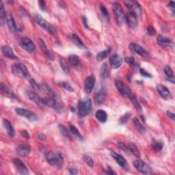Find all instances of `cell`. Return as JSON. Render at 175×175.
Instances as JSON below:
<instances>
[{
  "instance_id": "cell-30",
  "label": "cell",
  "mask_w": 175,
  "mask_h": 175,
  "mask_svg": "<svg viewBox=\"0 0 175 175\" xmlns=\"http://www.w3.org/2000/svg\"><path fill=\"white\" fill-rule=\"evenodd\" d=\"M100 74L101 78L108 79L110 75V70H109V66L107 63H104L101 68Z\"/></svg>"
},
{
  "instance_id": "cell-31",
  "label": "cell",
  "mask_w": 175,
  "mask_h": 175,
  "mask_svg": "<svg viewBox=\"0 0 175 175\" xmlns=\"http://www.w3.org/2000/svg\"><path fill=\"white\" fill-rule=\"evenodd\" d=\"M68 61L73 67H78L81 64L79 58L75 54H71L68 56Z\"/></svg>"
},
{
  "instance_id": "cell-49",
  "label": "cell",
  "mask_w": 175,
  "mask_h": 175,
  "mask_svg": "<svg viewBox=\"0 0 175 175\" xmlns=\"http://www.w3.org/2000/svg\"><path fill=\"white\" fill-rule=\"evenodd\" d=\"M118 147H119L120 148L122 149V150H123L124 151L127 152H129V148H128V147H127V145H126L125 144H124L123 142H119L118 143Z\"/></svg>"
},
{
  "instance_id": "cell-14",
  "label": "cell",
  "mask_w": 175,
  "mask_h": 175,
  "mask_svg": "<svg viewBox=\"0 0 175 175\" xmlns=\"http://www.w3.org/2000/svg\"><path fill=\"white\" fill-rule=\"evenodd\" d=\"M157 42H158L159 45L163 47V48H172L174 46V42L172 40L162 35L158 36L157 38Z\"/></svg>"
},
{
  "instance_id": "cell-59",
  "label": "cell",
  "mask_w": 175,
  "mask_h": 175,
  "mask_svg": "<svg viewBox=\"0 0 175 175\" xmlns=\"http://www.w3.org/2000/svg\"><path fill=\"white\" fill-rule=\"evenodd\" d=\"M105 174H116V173L115 172H114V171H112L111 169H108V170H107L106 172H105Z\"/></svg>"
},
{
  "instance_id": "cell-18",
  "label": "cell",
  "mask_w": 175,
  "mask_h": 175,
  "mask_svg": "<svg viewBox=\"0 0 175 175\" xmlns=\"http://www.w3.org/2000/svg\"><path fill=\"white\" fill-rule=\"evenodd\" d=\"M38 42H39L40 47H41V51L42 52L43 54L45 55V56L51 60H53L55 59L54 55L48 48H47L46 44L45 42H44V41H42L41 38H40L38 40Z\"/></svg>"
},
{
  "instance_id": "cell-48",
  "label": "cell",
  "mask_w": 175,
  "mask_h": 175,
  "mask_svg": "<svg viewBox=\"0 0 175 175\" xmlns=\"http://www.w3.org/2000/svg\"><path fill=\"white\" fill-rule=\"evenodd\" d=\"M130 117L129 114H125V115H123L121 118H120V123L121 124H125L126 123Z\"/></svg>"
},
{
  "instance_id": "cell-37",
  "label": "cell",
  "mask_w": 175,
  "mask_h": 175,
  "mask_svg": "<svg viewBox=\"0 0 175 175\" xmlns=\"http://www.w3.org/2000/svg\"><path fill=\"white\" fill-rule=\"evenodd\" d=\"M69 131H70V132L73 135V136L79 139V140H83V137L81 134H80L79 131H78V129L76 128V127L73 125H69Z\"/></svg>"
},
{
  "instance_id": "cell-19",
  "label": "cell",
  "mask_w": 175,
  "mask_h": 175,
  "mask_svg": "<svg viewBox=\"0 0 175 175\" xmlns=\"http://www.w3.org/2000/svg\"><path fill=\"white\" fill-rule=\"evenodd\" d=\"M28 98H30L32 101L34 102V103L41 108H44V107L46 106L45 104L44 103L42 98L40 97L37 94H36L33 92H28Z\"/></svg>"
},
{
  "instance_id": "cell-57",
  "label": "cell",
  "mask_w": 175,
  "mask_h": 175,
  "mask_svg": "<svg viewBox=\"0 0 175 175\" xmlns=\"http://www.w3.org/2000/svg\"><path fill=\"white\" fill-rule=\"evenodd\" d=\"M69 172H70V173L71 174H77L78 173V170L75 169V168H69Z\"/></svg>"
},
{
  "instance_id": "cell-47",
  "label": "cell",
  "mask_w": 175,
  "mask_h": 175,
  "mask_svg": "<svg viewBox=\"0 0 175 175\" xmlns=\"http://www.w3.org/2000/svg\"><path fill=\"white\" fill-rule=\"evenodd\" d=\"M30 85L32 88H34V89H36V90H41V86H40L37 83H36L35 82V80L34 79H31L30 80Z\"/></svg>"
},
{
  "instance_id": "cell-46",
  "label": "cell",
  "mask_w": 175,
  "mask_h": 175,
  "mask_svg": "<svg viewBox=\"0 0 175 175\" xmlns=\"http://www.w3.org/2000/svg\"><path fill=\"white\" fill-rule=\"evenodd\" d=\"M59 128H60L61 133L63 134V136H64L65 137H67V138L70 137V136H69V133H68V131H67V129H66L63 125H59Z\"/></svg>"
},
{
  "instance_id": "cell-1",
  "label": "cell",
  "mask_w": 175,
  "mask_h": 175,
  "mask_svg": "<svg viewBox=\"0 0 175 175\" xmlns=\"http://www.w3.org/2000/svg\"><path fill=\"white\" fill-rule=\"evenodd\" d=\"M92 101L90 98H83L78 103V116L80 118L85 117L91 111Z\"/></svg>"
},
{
  "instance_id": "cell-28",
  "label": "cell",
  "mask_w": 175,
  "mask_h": 175,
  "mask_svg": "<svg viewBox=\"0 0 175 175\" xmlns=\"http://www.w3.org/2000/svg\"><path fill=\"white\" fill-rule=\"evenodd\" d=\"M3 123L8 136L11 138H13L14 136V130L12 124H11L9 120L7 119H3Z\"/></svg>"
},
{
  "instance_id": "cell-17",
  "label": "cell",
  "mask_w": 175,
  "mask_h": 175,
  "mask_svg": "<svg viewBox=\"0 0 175 175\" xmlns=\"http://www.w3.org/2000/svg\"><path fill=\"white\" fill-rule=\"evenodd\" d=\"M13 163L14 164V166H15V167L17 168L18 172H19L21 174L25 175L29 174L28 168L21 159H19V158H14L13 159Z\"/></svg>"
},
{
  "instance_id": "cell-51",
  "label": "cell",
  "mask_w": 175,
  "mask_h": 175,
  "mask_svg": "<svg viewBox=\"0 0 175 175\" xmlns=\"http://www.w3.org/2000/svg\"><path fill=\"white\" fill-rule=\"evenodd\" d=\"M147 32H148V34L149 35H151V36H153V35H155L156 34V30H155V29L152 27V26H148L147 29Z\"/></svg>"
},
{
  "instance_id": "cell-50",
  "label": "cell",
  "mask_w": 175,
  "mask_h": 175,
  "mask_svg": "<svg viewBox=\"0 0 175 175\" xmlns=\"http://www.w3.org/2000/svg\"><path fill=\"white\" fill-rule=\"evenodd\" d=\"M140 74L142 76L145 77V78H152V75L150 73H149V72H148L144 68H141L140 70Z\"/></svg>"
},
{
  "instance_id": "cell-11",
  "label": "cell",
  "mask_w": 175,
  "mask_h": 175,
  "mask_svg": "<svg viewBox=\"0 0 175 175\" xmlns=\"http://www.w3.org/2000/svg\"><path fill=\"white\" fill-rule=\"evenodd\" d=\"M129 12H132L136 14L138 17H140L142 14V8L140 5L137 2L126 1L124 2Z\"/></svg>"
},
{
  "instance_id": "cell-35",
  "label": "cell",
  "mask_w": 175,
  "mask_h": 175,
  "mask_svg": "<svg viewBox=\"0 0 175 175\" xmlns=\"http://www.w3.org/2000/svg\"><path fill=\"white\" fill-rule=\"evenodd\" d=\"M72 41H73V42L79 47V48H80V49L86 48L85 45L83 44V42L82 41V40L80 39V38L78 35H76L75 34H72Z\"/></svg>"
},
{
  "instance_id": "cell-60",
  "label": "cell",
  "mask_w": 175,
  "mask_h": 175,
  "mask_svg": "<svg viewBox=\"0 0 175 175\" xmlns=\"http://www.w3.org/2000/svg\"><path fill=\"white\" fill-rule=\"evenodd\" d=\"M38 138H39V139L42 140H46V136H45V135L41 134V135H39V136H38Z\"/></svg>"
},
{
  "instance_id": "cell-38",
  "label": "cell",
  "mask_w": 175,
  "mask_h": 175,
  "mask_svg": "<svg viewBox=\"0 0 175 175\" xmlns=\"http://www.w3.org/2000/svg\"><path fill=\"white\" fill-rule=\"evenodd\" d=\"M151 147L153 150H155V151H160L163 148V144L161 142L152 139Z\"/></svg>"
},
{
  "instance_id": "cell-22",
  "label": "cell",
  "mask_w": 175,
  "mask_h": 175,
  "mask_svg": "<svg viewBox=\"0 0 175 175\" xmlns=\"http://www.w3.org/2000/svg\"><path fill=\"white\" fill-rule=\"evenodd\" d=\"M111 155L113 157V158L116 160V162L118 163L119 166L125 169L128 168V163H127L126 159L121 155H119L115 152H112Z\"/></svg>"
},
{
  "instance_id": "cell-56",
  "label": "cell",
  "mask_w": 175,
  "mask_h": 175,
  "mask_svg": "<svg viewBox=\"0 0 175 175\" xmlns=\"http://www.w3.org/2000/svg\"><path fill=\"white\" fill-rule=\"evenodd\" d=\"M167 114H168V116H169V117L172 119V120H174V119H175V114H174V113H172V112H170V111H168L167 112Z\"/></svg>"
},
{
  "instance_id": "cell-8",
  "label": "cell",
  "mask_w": 175,
  "mask_h": 175,
  "mask_svg": "<svg viewBox=\"0 0 175 175\" xmlns=\"http://www.w3.org/2000/svg\"><path fill=\"white\" fill-rule=\"evenodd\" d=\"M12 71L14 75H21L25 78H29L30 77V72L28 71V69L23 64L21 63H17L14 64L12 67Z\"/></svg>"
},
{
  "instance_id": "cell-55",
  "label": "cell",
  "mask_w": 175,
  "mask_h": 175,
  "mask_svg": "<svg viewBox=\"0 0 175 175\" xmlns=\"http://www.w3.org/2000/svg\"><path fill=\"white\" fill-rule=\"evenodd\" d=\"M174 6H175V3L174 2H170L168 6V8L172 10V12H174Z\"/></svg>"
},
{
  "instance_id": "cell-20",
  "label": "cell",
  "mask_w": 175,
  "mask_h": 175,
  "mask_svg": "<svg viewBox=\"0 0 175 175\" xmlns=\"http://www.w3.org/2000/svg\"><path fill=\"white\" fill-rule=\"evenodd\" d=\"M109 64L112 68H118L122 64V58L118 54H114L109 58Z\"/></svg>"
},
{
  "instance_id": "cell-34",
  "label": "cell",
  "mask_w": 175,
  "mask_h": 175,
  "mask_svg": "<svg viewBox=\"0 0 175 175\" xmlns=\"http://www.w3.org/2000/svg\"><path fill=\"white\" fill-rule=\"evenodd\" d=\"M59 62H60V65L64 73L66 74H69L70 72V68H69V66L67 63V62L66 61V60L64 59V58H60L59 60Z\"/></svg>"
},
{
  "instance_id": "cell-58",
  "label": "cell",
  "mask_w": 175,
  "mask_h": 175,
  "mask_svg": "<svg viewBox=\"0 0 175 175\" xmlns=\"http://www.w3.org/2000/svg\"><path fill=\"white\" fill-rule=\"evenodd\" d=\"M82 21H83V23L84 24L86 28H88V25H87V19H86V17H83V18H82Z\"/></svg>"
},
{
  "instance_id": "cell-33",
  "label": "cell",
  "mask_w": 175,
  "mask_h": 175,
  "mask_svg": "<svg viewBox=\"0 0 175 175\" xmlns=\"http://www.w3.org/2000/svg\"><path fill=\"white\" fill-rule=\"evenodd\" d=\"M127 147H128L129 152H132V154L134 156H136L137 158H140V151L138 150V148L136 144H134L133 143H131V144L127 145Z\"/></svg>"
},
{
  "instance_id": "cell-25",
  "label": "cell",
  "mask_w": 175,
  "mask_h": 175,
  "mask_svg": "<svg viewBox=\"0 0 175 175\" xmlns=\"http://www.w3.org/2000/svg\"><path fill=\"white\" fill-rule=\"evenodd\" d=\"M30 147L28 145H19V147L17 148V152L21 157H25L27 156L28 155L30 154Z\"/></svg>"
},
{
  "instance_id": "cell-12",
  "label": "cell",
  "mask_w": 175,
  "mask_h": 175,
  "mask_svg": "<svg viewBox=\"0 0 175 175\" xmlns=\"http://www.w3.org/2000/svg\"><path fill=\"white\" fill-rule=\"evenodd\" d=\"M129 49L131 51H132L134 53L139 55V56L142 57H148V54L146 52V50L140 46L139 44L136 43V42H131L129 45Z\"/></svg>"
},
{
  "instance_id": "cell-9",
  "label": "cell",
  "mask_w": 175,
  "mask_h": 175,
  "mask_svg": "<svg viewBox=\"0 0 175 175\" xmlns=\"http://www.w3.org/2000/svg\"><path fill=\"white\" fill-rule=\"evenodd\" d=\"M116 86L120 94H121V95H122L124 97L130 98L134 94L132 92H131V90L129 89V88L127 86H126L122 81H116Z\"/></svg>"
},
{
  "instance_id": "cell-52",
  "label": "cell",
  "mask_w": 175,
  "mask_h": 175,
  "mask_svg": "<svg viewBox=\"0 0 175 175\" xmlns=\"http://www.w3.org/2000/svg\"><path fill=\"white\" fill-rule=\"evenodd\" d=\"M20 134L22 136V137H23L25 138H26V139H29L30 138V134L28 132V131L26 130H23V131H20Z\"/></svg>"
},
{
  "instance_id": "cell-53",
  "label": "cell",
  "mask_w": 175,
  "mask_h": 175,
  "mask_svg": "<svg viewBox=\"0 0 175 175\" xmlns=\"http://www.w3.org/2000/svg\"><path fill=\"white\" fill-rule=\"evenodd\" d=\"M39 3V6L40 8H41V10H44V11H46L47 10V8H46V3L45 1H39L38 2Z\"/></svg>"
},
{
  "instance_id": "cell-6",
  "label": "cell",
  "mask_w": 175,
  "mask_h": 175,
  "mask_svg": "<svg viewBox=\"0 0 175 175\" xmlns=\"http://www.w3.org/2000/svg\"><path fill=\"white\" fill-rule=\"evenodd\" d=\"M133 166L138 172L142 174H148L151 172V168L150 166L141 159L135 160L133 162Z\"/></svg>"
},
{
  "instance_id": "cell-7",
  "label": "cell",
  "mask_w": 175,
  "mask_h": 175,
  "mask_svg": "<svg viewBox=\"0 0 175 175\" xmlns=\"http://www.w3.org/2000/svg\"><path fill=\"white\" fill-rule=\"evenodd\" d=\"M42 100L44 103L47 106H49L52 108L53 109H56V111H58L61 112L63 110L64 106L63 105L60 103L59 101L57 100V98H54L52 97H46V98H42Z\"/></svg>"
},
{
  "instance_id": "cell-41",
  "label": "cell",
  "mask_w": 175,
  "mask_h": 175,
  "mask_svg": "<svg viewBox=\"0 0 175 175\" xmlns=\"http://www.w3.org/2000/svg\"><path fill=\"white\" fill-rule=\"evenodd\" d=\"M129 99L131 101V102H132L133 103V105H134V107H135V108L136 109V110H138V112H142V107H141V105H140V104L139 103V102L138 101V100H137V98H136V96L133 95Z\"/></svg>"
},
{
  "instance_id": "cell-21",
  "label": "cell",
  "mask_w": 175,
  "mask_h": 175,
  "mask_svg": "<svg viewBox=\"0 0 175 175\" xmlns=\"http://www.w3.org/2000/svg\"><path fill=\"white\" fill-rule=\"evenodd\" d=\"M106 98V90L104 88H102L95 94L94 102L97 105H101L103 103Z\"/></svg>"
},
{
  "instance_id": "cell-43",
  "label": "cell",
  "mask_w": 175,
  "mask_h": 175,
  "mask_svg": "<svg viewBox=\"0 0 175 175\" xmlns=\"http://www.w3.org/2000/svg\"><path fill=\"white\" fill-rule=\"evenodd\" d=\"M163 71L165 72V74L166 75V76L168 78V79H172L174 78V75H173V72L172 68H171L168 66H166L163 69Z\"/></svg>"
},
{
  "instance_id": "cell-27",
  "label": "cell",
  "mask_w": 175,
  "mask_h": 175,
  "mask_svg": "<svg viewBox=\"0 0 175 175\" xmlns=\"http://www.w3.org/2000/svg\"><path fill=\"white\" fill-rule=\"evenodd\" d=\"M41 89H42V90L47 94V96H48L49 97L57 98V97H58L57 93L55 92L52 88L49 86L47 84H42L41 86Z\"/></svg>"
},
{
  "instance_id": "cell-39",
  "label": "cell",
  "mask_w": 175,
  "mask_h": 175,
  "mask_svg": "<svg viewBox=\"0 0 175 175\" xmlns=\"http://www.w3.org/2000/svg\"><path fill=\"white\" fill-rule=\"evenodd\" d=\"M6 10L4 8V6L2 2L0 3V21H1V25H2L4 23V21L6 19Z\"/></svg>"
},
{
  "instance_id": "cell-2",
  "label": "cell",
  "mask_w": 175,
  "mask_h": 175,
  "mask_svg": "<svg viewBox=\"0 0 175 175\" xmlns=\"http://www.w3.org/2000/svg\"><path fill=\"white\" fill-rule=\"evenodd\" d=\"M46 159L51 166L60 168L63 165L64 158L61 153L48 152L46 155Z\"/></svg>"
},
{
  "instance_id": "cell-36",
  "label": "cell",
  "mask_w": 175,
  "mask_h": 175,
  "mask_svg": "<svg viewBox=\"0 0 175 175\" xmlns=\"http://www.w3.org/2000/svg\"><path fill=\"white\" fill-rule=\"evenodd\" d=\"M133 123H134V125L135 126H136V129L139 131V132L140 133H144L146 132V129H145V127L142 125V124L140 122V120L138 119V118H134L133 120Z\"/></svg>"
},
{
  "instance_id": "cell-24",
  "label": "cell",
  "mask_w": 175,
  "mask_h": 175,
  "mask_svg": "<svg viewBox=\"0 0 175 175\" xmlns=\"http://www.w3.org/2000/svg\"><path fill=\"white\" fill-rule=\"evenodd\" d=\"M2 52L4 56L11 59H17V57L14 54L12 49L8 45H3L2 47Z\"/></svg>"
},
{
  "instance_id": "cell-5",
  "label": "cell",
  "mask_w": 175,
  "mask_h": 175,
  "mask_svg": "<svg viewBox=\"0 0 175 175\" xmlns=\"http://www.w3.org/2000/svg\"><path fill=\"white\" fill-rule=\"evenodd\" d=\"M15 112L18 115L22 116V117L27 118L28 120H30V121L35 122V121H37L38 120L37 114H36V113L33 112L32 111L29 110V109L17 108L15 109Z\"/></svg>"
},
{
  "instance_id": "cell-3",
  "label": "cell",
  "mask_w": 175,
  "mask_h": 175,
  "mask_svg": "<svg viewBox=\"0 0 175 175\" xmlns=\"http://www.w3.org/2000/svg\"><path fill=\"white\" fill-rule=\"evenodd\" d=\"M34 18L35 21L36 22V23L38 24L42 29L46 30L47 32H49V34H56L57 30L56 28L51 23H49L47 20L43 19L41 15H39V14H35Z\"/></svg>"
},
{
  "instance_id": "cell-10",
  "label": "cell",
  "mask_w": 175,
  "mask_h": 175,
  "mask_svg": "<svg viewBox=\"0 0 175 175\" xmlns=\"http://www.w3.org/2000/svg\"><path fill=\"white\" fill-rule=\"evenodd\" d=\"M19 45L22 47L25 51L29 52L32 53L36 50V46L34 43L32 42V40L29 38L23 37L21 38L19 41Z\"/></svg>"
},
{
  "instance_id": "cell-42",
  "label": "cell",
  "mask_w": 175,
  "mask_h": 175,
  "mask_svg": "<svg viewBox=\"0 0 175 175\" xmlns=\"http://www.w3.org/2000/svg\"><path fill=\"white\" fill-rule=\"evenodd\" d=\"M83 159L84 160V162L87 163V165L90 166V168H93L94 166V161L92 158L88 155L85 154L83 155Z\"/></svg>"
},
{
  "instance_id": "cell-32",
  "label": "cell",
  "mask_w": 175,
  "mask_h": 175,
  "mask_svg": "<svg viewBox=\"0 0 175 175\" xmlns=\"http://www.w3.org/2000/svg\"><path fill=\"white\" fill-rule=\"evenodd\" d=\"M110 53H111V48H108L105 50L103 51V52L98 53L97 55V57H96L97 60L99 62L103 61V60L105 59V58L109 56V55L110 54Z\"/></svg>"
},
{
  "instance_id": "cell-13",
  "label": "cell",
  "mask_w": 175,
  "mask_h": 175,
  "mask_svg": "<svg viewBox=\"0 0 175 175\" xmlns=\"http://www.w3.org/2000/svg\"><path fill=\"white\" fill-rule=\"evenodd\" d=\"M138 16L136 14L129 12L125 15V21L131 28H135L138 26Z\"/></svg>"
},
{
  "instance_id": "cell-54",
  "label": "cell",
  "mask_w": 175,
  "mask_h": 175,
  "mask_svg": "<svg viewBox=\"0 0 175 175\" xmlns=\"http://www.w3.org/2000/svg\"><path fill=\"white\" fill-rule=\"evenodd\" d=\"M20 12L21 13L22 15H23L25 16V17H28V12H27V11L25 10V8H23V7H20Z\"/></svg>"
},
{
  "instance_id": "cell-40",
  "label": "cell",
  "mask_w": 175,
  "mask_h": 175,
  "mask_svg": "<svg viewBox=\"0 0 175 175\" xmlns=\"http://www.w3.org/2000/svg\"><path fill=\"white\" fill-rule=\"evenodd\" d=\"M58 85L62 88H64V90L68 91V92H73V91H74L73 88H72L70 85V83H69L67 82H59V83H58Z\"/></svg>"
},
{
  "instance_id": "cell-23",
  "label": "cell",
  "mask_w": 175,
  "mask_h": 175,
  "mask_svg": "<svg viewBox=\"0 0 175 175\" xmlns=\"http://www.w3.org/2000/svg\"><path fill=\"white\" fill-rule=\"evenodd\" d=\"M6 21H7V24H8V28L10 32L14 33L18 30V28L17 26L15 21H14L12 14H7Z\"/></svg>"
},
{
  "instance_id": "cell-26",
  "label": "cell",
  "mask_w": 175,
  "mask_h": 175,
  "mask_svg": "<svg viewBox=\"0 0 175 175\" xmlns=\"http://www.w3.org/2000/svg\"><path fill=\"white\" fill-rule=\"evenodd\" d=\"M0 89H1L2 92L4 94H6V96H8L11 98H16L17 97L15 94H14V93L9 88L8 86L5 85L4 83L2 82L0 83Z\"/></svg>"
},
{
  "instance_id": "cell-4",
  "label": "cell",
  "mask_w": 175,
  "mask_h": 175,
  "mask_svg": "<svg viewBox=\"0 0 175 175\" xmlns=\"http://www.w3.org/2000/svg\"><path fill=\"white\" fill-rule=\"evenodd\" d=\"M112 8L113 12H114L116 17V22H117V24L119 26H121L125 21V14H124V11L122 6H120V4L118 3H114V4H113Z\"/></svg>"
},
{
  "instance_id": "cell-45",
  "label": "cell",
  "mask_w": 175,
  "mask_h": 175,
  "mask_svg": "<svg viewBox=\"0 0 175 175\" xmlns=\"http://www.w3.org/2000/svg\"><path fill=\"white\" fill-rule=\"evenodd\" d=\"M125 60L127 64L131 66V67H134L136 65V61H135L134 58L133 57H127L125 58Z\"/></svg>"
},
{
  "instance_id": "cell-16",
  "label": "cell",
  "mask_w": 175,
  "mask_h": 175,
  "mask_svg": "<svg viewBox=\"0 0 175 175\" xmlns=\"http://www.w3.org/2000/svg\"><path fill=\"white\" fill-rule=\"evenodd\" d=\"M157 90H158L159 95L164 99L168 100L172 98V94H171L170 90L165 86L162 84H158L157 86Z\"/></svg>"
},
{
  "instance_id": "cell-29",
  "label": "cell",
  "mask_w": 175,
  "mask_h": 175,
  "mask_svg": "<svg viewBox=\"0 0 175 175\" xmlns=\"http://www.w3.org/2000/svg\"><path fill=\"white\" fill-rule=\"evenodd\" d=\"M96 118L98 120V121L104 123L107 121L108 119V114L105 111L102 110V109H99V110L97 111L95 114Z\"/></svg>"
},
{
  "instance_id": "cell-44",
  "label": "cell",
  "mask_w": 175,
  "mask_h": 175,
  "mask_svg": "<svg viewBox=\"0 0 175 175\" xmlns=\"http://www.w3.org/2000/svg\"><path fill=\"white\" fill-rule=\"evenodd\" d=\"M100 10L101 11V13H102V15L105 18L106 20L109 19V12H108V10L107 9L106 7H105L104 5H101L100 6Z\"/></svg>"
},
{
  "instance_id": "cell-15",
  "label": "cell",
  "mask_w": 175,
  "mask_h": 175,
  "mask_svg": "<svg viewBox=\"0 0 175 175\" xmlns=\"http://www.w3.org/2000/svg\"><path fill=\"white\" fill-rule=\"evenodd\" d=\"M95 78L94 76L91 75H89L88 77H87V78L86 79L85 81V85H84V90L85 92L88 94H90L92 92L93 90V88L95 84Z\"/></svg>"
}]
</instances>
